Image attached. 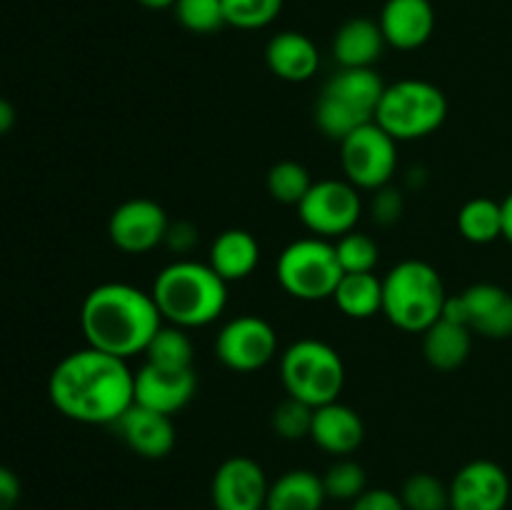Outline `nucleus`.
<instances>
[{
  "mask_svg": "<svg viewBox=\"0 0 512 510\" xmlns=\"http://www.w3.org/2000/svg\"><path fill=\"white\" fill-rule=\"evenodd\" d=\"M378 25L390 48L418 50L433 35L435 8L430 0H385Z\"/></svg>",
  "mask_w": 512,
  "mask_h": 510,
  "instance_id": "nucleus-18",
  "label": "nucleus"
},
{
  "mask_svg": "<svg viewBox=\"0 0 512 510\" xmlns=\"http://www.w3.org/2000/svg\"><path fill=\"white\" fill-rule=\"evenodd\" d=\"M198 390L195 368H163V365L143 363L135 373V403L143 408L158 410L165 415H178L188 408Z\"/></svg>",
  "mask_w": 512,
  "mask_h": 510,
  "instance_id": "nucleus-16",
  "label": "nucleus"
},
{
  "mask_svg": "<svg viewBox=\"0 0 512 510\" xmlns=\"http://www.w3.org/2000/svg\"><path fill=\"white\" fill-rule=\"evenodd\" d=\"M310 440L335 458H348L363 445L365 423L358 410L333 400V403L315 408Z\"/></svg>",
  "mask_w": 512,
  "mask_h": 510,
  "instance_id": "nucleus-19",
  "label": "nucleus"
},
{
  "mask_svg": "<svg viewBox=\"0 0 512 510\" xmlns=\"http://www.w3.org/2000/svg\"><path fill=\"white\" fill-rule=\"evenodd\" d=\"M500 205H503V238L512 245V190Z\"/></svg>",
  "mask_w": 512,
  "mask_h": 510,
  "instance_id": "nucleus-40",
  "label": "nucleus"
},
{
  "mask_svg": "<svg viewBox=\"0 0 512 510\" xmlns=\"http://www.w3.org/2000/svg\"><path fill=\"white\" fill-rule=\"evenodd\" d=\"M335 305L353 320H368L383 313V278L375 273H345L333 293Z\"/></svg>",
  "mask_w": 512,
  "mask_h": 510,
  "instance_id": "nucleus-25",
  "label": "nucleus"
},
{
  "mask_svg": "<svg viewBox=\"0 0 512 510\" xmlns=\"http://www.w3.org/2000/svg\"><path fill=\"white\" fill-rule=\"evenodd\" d=\"M443 318L468 325L480 338H512V293L495 283H475L460 295H448Z\"/></svg>",
  "mask_w": 512,
  "mask_h": 510,
  "instance_id": "nucleus-11",
  "label": "nucleus"
},
{
  "mask_svg": "<svg viewBox=\"0 0 512 510\" xmlns=\"http://www.w3.org/2000/svg\"><path fill=\"white\" fill-rule=\"evenodd\" d=\"M313 183L315 180L310 178V170L303 163H298V160H278L268 170V178H265V188H268L270 198L275 203L295 205V208L308 195Z\"/></svg>",
  "mask_w": 512,
  "mask_h": 510,
  "instance_id": "nucleus-28",
  "label": "nucleus"
},
{
  "mask_svg": "<svg viewBox=\"0 0 512 510\" xmlns=\"http://www.w3.org/2000/svg\"><path fill=\"white\" fill-rule=\"evenodd\" d=\"M195 243H198V230H195L193 225L185 223V220L170 223L168 235H165V245H168V248L178 250V253H188Z\"/></svg>",
  "mask_w": 512,
  "mask_h": 510,
  "instance_id": "nucleus-37",
  "label": "nucleus"
},
{
  "mask_svg": "<svg viewBox=\"0 0 512 510\" xmlns=\"http://www.w3.org/2000/svg\"><path fill=\"white\" fill-rule=\"evenodd\" d=\"M15 125V108L5 98H0V135L10 133Z\"/></svg>",
  "mask_w": 512,
  "mask_h": 510,
  "instance_id": "nucleus-39",
  "label": "nucleus"
},
{
  "mask_svg": "<svg viewBox=\"0 0 512 510\" xmlns=\"http://www.w3.org/2000/svg\"><path fill=\"white\" fill-rule=\"evenodd\" d=\"M448 290L425 260H400L383 275V315L405 333H420L443 318Z\"/></svg>",
  "mask_w": 512,
  "mask_h": 510,
  "instance_id": "nucleus-4",
  "label": "nucleus"
},
{
  "mask_svg": "<svg viewBox=\"0 0 512 510\" xmlns=\"http://www.w3.org/2000/svg\"><path fill=\"white\" fill-rule=\"evenodd\" d=\"M145 363L163 365V368H193V340L188 330L178 325L163 323L158 333L150 338L145 348Z\"/></svg>",
  "mask_w": 512,
  "mask_h": 510,
  "instance_id": "nucleus-27",
  "label": "nucleus"
},
{
  "mask_svg": "<svg viewBox=\"0 0 512 510\" xmlns=\"http://www.w3.org/2000/svg\"><path fill=\"white\" fill-rule=\"evenodd\" d=\"M215 355L235 373H255L273 363L278 355V333L260 315H238L220 328Z\"/></svg>",
  "mask_w": 512,
  "mask_h": 510,
  "instance_id": "nucleus-12",
  "label": "nucleus"
},
{
  "mask_svg": "<svg viewBox=\"0 0 512 510\" xmlns=\"http://www.w3.org/2000/svg\"><path fill=\"white\" fill-rule=\"evenodd\" d=\"M450 510H505L510 475L495 460H470L450 480Z\"/></svg>",
  "mask_w": 512,
  "mask_h": 510,
  "instance_id": "nucleus-14",
  "label": "nucleus"
},
{
  "mask_svg": "<svg viewBox=\"0 0 512 510\" xmlns=\"http://www.w3.org/2000/svg\"><path fill=\"white\" fill-rule=\"evenodd\" d=\"M405 203H403V193L398 188H385L375 190L373 193V203H370V213H373V220L378 225H395L403 215Z\"/></svg>",
  "mask_w": 512,
  "mask_h": 510,
  "instance_id": "nucleus-35",
  "label": "nucleus"
},
{
  "mask_svg": "<svg viewBox=\"0 0 512 510\" xmlns=\"http://www.w3.org/2000/svg\"><path fill=\"white\" fill-rule=\"evenodd\" d=\"M260 263V243L250 230L228 228L210 243L208 265L225 280H245Z\"/></svg>",
  "mask_w": 512,
  "mask_h": 510,
  "instance_id": "nucleus-22",
  "label": "nucleus"
},
{
  "mask_svg": "<svg viewBox=\"0 0 512 510\" xmlns=\"http://www.w3.org/2000/svg\"><path fill=\"white\" fill-rule=\"evenodd\" d=\"M280 380L285 395L320 408L340 398L345 388V363L338 350L318 338L295 340L280 355Z\"/></svg>",
  "mask_w": 512,
  "mask_h": 510,
  "instance_id": "nucleus-7",
  "label": "nucleus"
},
{
  "mask_svg": "<svg viewBox=\"0 0 512 510\" xmlns=\"http://www.w3.org/2000/svg\"><path fill=\"white\" fill-rule=\"evenodd\" d=\"M385 48L378 20L350 18L333 35V58L340 68H373Z\"/></svg>",
  "mask_w": 512,
  "mask_h": 510,
  "instance_id": "nucleus-21",
  "label": "nucleus"
},
{
  "mask_svg": "<svg viewBox=\"0 0 512 510\" xmlns=\"http://www.w3.org/2000/svg\"><path fill=\"white\" fill-rule=\"evenodd\" d=\"M333 245L343 273H375V265L380 260V245L373 235L360 233L355 228L333 240Z\"/></svg>",
  "mask_w": 512,
  "mask_h": 510,
  "instance_id": "nucleus-29",
  "label": "nucleus"
},
{
  "mask_svg": "<svg viewBox=\"0 0 512 510\" xmlns=\"http://www.w3.org/2000/svg\"><path fill=\"white\" fill-rule=\"evenodd\" d=\"M113 428L118 430L120 438L125 440V445L135 455L148 460L168 458L173 453L175 443H178V430H175L173 415L143 408L138 403L130 405Z\"/></svg>",
  "mask_w": 512,
  "mask_h": 510,
  "instance_id": "nucleus-17",
  "label": "nucleus"
},
{
  "mask_svg": "<svg viewBox=\"0 0 512 510\" xmlns=\"http://www.w3.org/2000/svg\"><path fill=\"white\" fill-rule=\"evenodd\" d=\"M473 333L468 325L440 318L423 333V355L435 370H455L470 358Z\"/></svg>",
  "mask_w": 512,
  "mask_h": 510,
  "instance_id": "nucleus-24",
  "label": "nucleus"
},
{
  "mask_svg": "<svg viewBox=\"0 0 512 510\" xmlns=\"http://www.w3.org/2000/svg\"><path fill=\"white\" fill-rule=\"evenodd\" d=\"M350 510H405L398 493L388 488H368L358 500L350 503Z\"/></svg>",
  "mask_w": 512,
  "mask_h": 510,
  "instance_id": "nucleus-36",
  "label": "nucleus"
},
{
  "mask_svg": "<svg viewBox=\"0 0 512 510\" xmlns=\"http://www.w3.org/2000/svg\"><path fill=\"white\" fill-rule=\"evenodd\" d=\"M48 398L75 423L115 425L135 403V373L128 360L85 345L55 365Z\"/></svg>",
  "mask_w": 512,
  "mask_h": 510,
  "instance_id": "nucleus-1",
  "label": "nucleus"
},
{
  "mask_svg": "<svg viewBox=\"0 0 512 510\" xmlns=\"http://www.w3.org/2000/svg\"><path fill=\"white\" fill-rule=\"evenodd\" d=\"M385 83L375 68H340L315 100V125L325 138L340 143L353 130L375 123Z\"/></svg>",
  "mask_w": 512,
  "mask_h": 510,
  "instance_id": "nucleus-5",
  "label": "nucleus"
},
{
  "mask_svg": "<svg viewBox=\"0 0 512 510\" xmlns=\"http://www.w3.org/2000/svg\"><path fill=\"white\" fill-rule=\"evenodd\" d=\"M155 305L165 323L178 328H205L228 308V283L198 260H175L153 280Z\"/></svg>",
  "mask_w": 512,
  "mask_h": 510,
  "instance_id": "nucleus-3",
  "label": "nucleus"
},
{
  "mask_svg": "<svg viewBox=\"0 0 512 510\" xmlns=\"http://www.w3.org/2000/svg\"><path fill=\"white\" fill-rule=\"evenodd\" d=\"M325 495L343 503H353L368 490V475L360 463L350 458H338L323 475Z\"/></svg>",
  "mask_w": 512,
  "mask_h": 510,
  "instance_id": "nucleus-31",
  "label": "nucleus"
},
{
  "mask_svg": "<svg viewBox=\"0 0 512 510\" xmlns=\"http://www.w3.org/2000/svg\"><path fill=\"white\" fill-rule=\"evenodd\" d=\"M268 488L270 483L258 460L233 455L215 470L210 495L215 510H265Z\"/></svg>",
  "mask_w": 512,
  "mask_h": 510,
  "instance_id": "nucleus-15",
  "label": "nucleus"
},
{
  "mask_svg": "<svg viewBox=\"0 0 512 510\" xmlns=\"http://www.w3.org/2000/svg\"><path fill=\"white\" fill-rule=\"evenodd\" d=\"M225 23L240 30H260L283 10V0H223Z\"/></svg>",
  "mask_w": 512,
  "mask_h": 510,
  "instance_id": "nucleus-33",
  "label": "nucleus"
},
{
  "mask_svg": "<svg viewBox=\"0 0 512 510\" xmlns=\"http://www.w3.org/2000/svg\"><path fill=\"white\" fill-rule=\"evenodd\" d=\"M173 13L185 30L195 35H210L225 28L223 0H175Z\"/></svg>",
  "mask_w": 512,
  "mask_h": 510,
  "instance_id": "nucleus-32",
  "label": "nucleus"
},
{
  "mask_svg": "<svg viewBox=\"0 0 512 510\" xmlns=\"http://www.w3.org/2000/svg\"><path fill=\"white\" fill-rule=\"evenodd\" d=\"M168 228V213L158 200L130 198L110 213L108 238L123 253L140 255L163 245Z\"/></svg>",
  "mask_w": 512,
  "mask_h": 510,
  "instance_id": "nucleus-13",
  "label": "nucleus"
},
{
  "mask_svg": "<svg viewBox=\"0 0 512 510\" xmlns=\"http://www.w3.org/2000/svg\"><path fill=\"white\" fill-rule=\"evenodd\" d=\"M313 405L303 403V400L285 398L275 405L270 425L283 440H303L310 438V428H313Z\"/></svg>",
  "mask_w": 512,
  "mask_h": 510,
  "instance_id": "nucleus-34",
  "label": "nucleus"
},
{
  "mask_svg": "<svg viewBox=\"0 0 512 510\" xmlns=\"http://www.w3.org/2000/svg\"><path fill=\"white\" fill-rule=\"evenodd\" d=\"M325 500L328 495H325L323 475L295 468L270 483L265 510H323Z\"/></svg>",
  "mask_w": 512,
  "mask_h": 510,
  "instance_id": "nucleus-23",
  "label": "nucleus"
},
{
  "mask_svg": "<svg viewBox=\"0 0 512 510\" xmlns=\"http://www.w3.org/2000/svg\"><path fill=\"white\" fill-rule=\"evenodd\" d=\"M448 120V98L430 80L403 78L385 85L375 123L395 140L413 143L433 135Z\"/></svg>",
  "mask_w": 512,
  "mask_h": 510,
  "instance_id": "nucleus-6",
  "label": "nucleus"
},
{
  "mask_svg": "<svg viewBox=\"0 0 512 510\" xmlns=\"http://www.w3.org/2000/svg\"><path fill=\"white\" fill-rule=\"evenodd\" d=\"M458 230L468 243L490 245L503 238V205L493 198H473L460 208Z\"/></svg>",
  "mask_w": 512,
  "mask_h": 510,
  "instance_id": "nucleus-26",
  "label": "nucleus"
},
{
  "mask_svg": "<svg viewBox=\"0 0 512 510\" xmlns=\"http://www.w3.org/2000/svg\"><path fill=\"white\" fill-rule=\"evenodd\" d=\"M78 318L90 348L123 360L145 353L150 338L165 323L153 293L130 283L95 285L83 298Z\"/></svg>",
  "mask_w": 512,
  "mask_h": 510,
  "instance_id": "nucleus-2",
  "label": "nucleus"
},
{
  "mask_svg": "<svg viewBox=\"0 0 512 510\" xmlns=\"http://www.w3.org/2000/svg\"><path fill=\"white\" fill-rule=\"evenodd\" d=\"M343 275L333 240L318 238V235L288 243L275 263V278L280 288L290 298L305 300V303L333 298Z\"/></svg>",
  "mask_w": 512,
  "mask_h": 510,
  "instance_id": "nucleus-8",
  "label": "nucleus"
},
{
  "mask_svg": "<svg viewBox=\"0 0 512 510\" xmlns=\"http://www.w3.org/2000/svg\"><path fill=\"white\" fill-rule=\"evenodd\" d=\"M298 215L313 235L338 240L340 235L358 228V220L363 215V198H360V190L348 180H315L308 195L300 200Z\"/></svg>",
  "mask_w": 512,
  "mask_h": 510,
  "instance_id": "nucleus-10",
  "label": "nucleus"
},
{
  "mask_svg": "<svg viewBox=\"0 0 512 510\" xmlns=\"http://www.w3.org/2000/svg\"><path fill=\"white\" fill-rule=\"evenodd\" d=\"M398 495L405 510H450V488L433 473H413Z\"/></svg>",
  "mask_w": 512,
  "mask_h": 510,
  "instance_id": "nucleus-30",
  "label": "nucleus"
},
{
  "mask_svg": "<svg viewBox=\"0 0 512 510\" xmlns=\"http://www.w3.org/2000/svg\"><path fill=\"white\" fill-rule=\"evenodd\" d=\"M20 493H23V488H20L18 475L5 468V465H0V510H15Z\"/></svg>",
  "mask_w": 512,
  "mask_h": 510,
  "instance_id": "nucleus-38",
  "label": "nucleus"
},
{
  "mask_svg": "<svg viewBox=\"0 0 512 510\" xmlns=\"http://www.w3.org/2000/svg\"><path fill=\"white\" fill-rule=\"evenodd\" d=\"M265 63L275 78L285 83H305L320 68V53L313 40L298 30L273 35L265 48Z\"/></svg>",
  "mask_w": 512,
  "mask_h": 510,
  "instance_id": "nucleus-20",
  "label": "nucleus"
},
{
  "mask_svg": "<svg viewBox=\"0 0 512 510\" xmlns=\"http://www.w3.org/2000/svg\"><path fill=\"white\" fill-rule=\"evenodd\" d=\"M138 3L148 10H165V8H173L175 0H138Z\"/></svg>",
  "mask_w": 512,
  "mask_h": 510,
  "instance_id": "nucleus-41",
  "label": "nucleus"
},
{
  "mask_svg": "<svg viewBox=\"0 0 512 510\" xmlns=\"http://www.w3.org/2000/svg\"><path fill=\"white\" fill-rule=\"evenodd\" d=\"M340 165L348 183L375 193L398 170V143L378 123H368L340 140Z\"/></svg>",
  "mask_w": 512,
  "mask_h": 510,
  "instance_id": "nucleus-9",
  "label": "nucleus"
}]
</instances>
